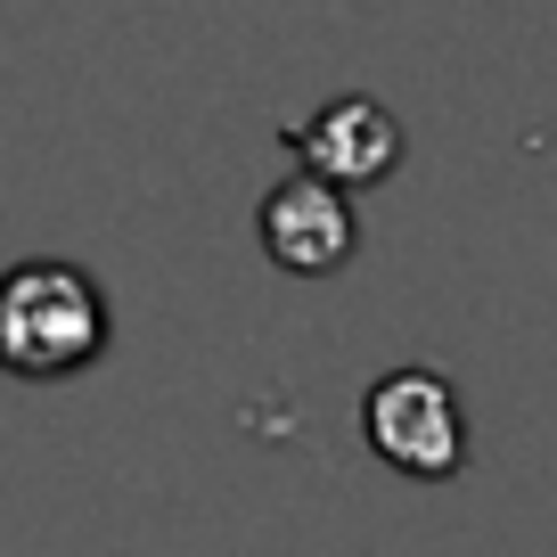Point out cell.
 <instances>
[{
	"mask_svg": "<svg viewBox=\"0 0 557 557\" xmlns=\"http://www.w3.org/2000/svg\"><path fill=\"white\" fill-rule=\"evenodd\" d=\"M115 320H107V287L83 262H9L0 271V377L58 385L83 377L90 361H107Z\"/></svg>",
	"mask_w": 557,
	"mask_h": 557,
	"instance_id": "cell-1",
	"label": "cell"
},
{
	"mask_svg": "<svg viewBox=\"0 0 557 557\" xmlns=\"http://www.w3.org/2000/svg\"><path fill=\"white\" fill-rule=\"evenodd\" d=\"M361 435L385 468L418 475V484H443L468 459V418H459V394L443 385V369H385L361 401Z\"/></svg>",
	"mask_w": 557,
	"mask_h": 557,
	"instance_id": "cell-2",
	"label": "cell"
},
{
	"mask_svg": "<svg viewBox=\"0 0 557 557\" xmlns=\"http://www.w3.org/2000/svg\"><path fill=\"white\" fill-rule=\"evenodd\" d=\"M255 230H262V255H271L278 271H296V278L345 271L352 246H361V213H352V197L329 189V181H312V173L278 181V189L262 197Z\"/></svg>",
	"mask_w": 557,
	"mask_h": 557,
	"instance_id": "cell-3",
	"label": "cell"
},
{
	"mask_svg": "<svg viewBox=\"0 0 557 557\" xmlns=\"http://www.w3.org/2000/svg\"><path fill=\"white\" fill-rule=\"evenodd\" d=\"M287 148L304 157V173H312V181H329V189L352 197V189H377V181L401 164V123L385 115L377 99L352 90V99H329L312 123H296Z\"/></svg>",
	"mask_w": 557,
	"mask_h": 557,
	"instance_id": "cell-4",
	"label": "cell"
}]
</instances>
